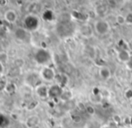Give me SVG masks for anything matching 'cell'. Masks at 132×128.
I'll list each match as a JSON object with an SVG mask.
<instances>
[{
  "label": "cell",
  "instance_id": "cell-5",
  "mask_svg": "<svg viewBox=\"0 0 132 128\" xmlns=\"http://www.w3.org/2000/svg\"><path fill=\"white\" fill-rule=\"evenodd\" d=\"M39 73H40L43 81H44V82H53V81L55 80L57 76L54 69L52 68L51 66L42 67Z\"/></svg>",
  "mask_w": 132,
  "mask_h": 128
},
{
  "label": "cell",
  "instance_id": "cell-16",
  "mask_svg": "<svg viewBox=\"0 0 132 128\" xmlns=\"http://www.w3.org/2000/svg\"><path fill=\"white\" fill-rule=\"evenodd\" d=\"M107 12H108V7H107V6L104 4L99 5L95 9V13L97 14V15L101 16V17H103L104 15H106Z\"/></svg>",
  "mask_w": 132,
  "mask_h": 128
},
{
  "label": "cell",
  "instance_id": "cell-18",
  "mask_svg": "<svg viewBox=\"0 0 132 128\" xmlns=\"http://www.w3.org/2000/svg\"><path fill=\"white\" fill-rule=\"evenodd\" d=\"M10 124V120L7 116L5 115H1L0 117V127L1 128H6Z\"/></svg>",
  "mask_w": 132,
  "mask_h": 128
},
{
  "label": "cell",
  "instance_id": "cell-21",
  "mask_svg": "<svg viewBox=\"0 0 132 128\" xmlns=\"http://www.w3.org/2000/svg\"><path fill=\"white\" fill-rule=\"evenodd\" d=\"M7 60H8V56L6 52L2 51V52L0 53V63L6 64V62L7 61Z\"/></svg>",
  "mask_w": 132,
  "mask_h": 128
},
{
  "label": "cell",
  "instance_id": "cell-14",
  "mask_svg": "<svg viewBox=\"0 0 132 128\" xmlns=\"http://www.w3.org/2000/svg\"><path fill=\"white\" fill-rule=\"evenodd\" d=\"M99 75L101 79L103 80H108L111 78V71L110 69L107 66H101L99 70Z\"/></svg>",
  "mask_w": 132,
  "mask_h": 128
},
{
  "label": "cell",
  "instance_id": "cell-25",
  "mask_svg": "<svg viewBox=\"0 0 132 128\" xmlns=\"http://www.w3.org/2000/svg\"><path fill=\"white\" fill-rule=\"evenodd\" d=\"M126 66H127V68H128V70H132V56H131V58H130V60L126 63Z\"/></svg>",
  "mask_w": 132,
  "mask_h": 128
},
{
  "label": "cell",
  "instance_id": "cell-9",
  "mask_svg": "<svg viewBox=\"0 0 132 128\" xmlns=\"http://www.w3.org/2000/svg\"><path fill=\"white\" fill-rule=\"evenodd\" d=\"M35 95L41 99H46L49 97V87L44 83H42L35 88Z\"/></svg>",
  "mask_w": 132,
  "mask_h": 128
},
{
  "label": "cell",
  "instance_id": "cell-6",
  "mask_svg": "<svg viewBox=\"0 0 132 128\" xmlns=\"http://www.w3.org/2000/svg\"><path fill=\"white\" fill-rule=\"evenodd\" d=\"M72 23L69 21H62V22L59 23L57 24L56 31L57 33L60 35L61 37H67L72 33V32L73 31L72 27Z\"/></svg>",
  "mask_w": 132,
  "mask_h": 128
},
{
  "label": "cell",
  "instance_id": "cell-2",
  "mask_svg": "<svg viewBox=\"0 0 132 128\" xmlns=\"http://www.w3.org/2000/svg\"><path fill=\"white\" fill-rule=\"evenodd\" d=\"M24 28L27 29L29 32L33 33L39 29L41 25V21L38 15L35 14H28L24 19Z\"/></svg>",
  "mask_w": 132,
  "mask_h": 128
},
{
  "label": "cell",
  "instance_id": "cell-17",
  "mask_svg": "<svg viewBox=\"0 0 132 128\" xmlns=\"http://www.w3.org/2000/svg\"><path fill=\"white\" fill-rule=\"evenodd\" d=\"M3 91L6 92L7 94H13L16 91V85L14 82H7Z\"/></svg>",
  "mask_w": 132,
  "mask_h": 128
},
{
  "label": "cell",
  "instance_id": "cell-1",
  "mask_svg": "<svg viewBox=\"0 0 132 128\" xmlns=\"http://www.w3.org/2000/svg\"><path fill=\"white\" fill-rule=\"evenodd\" d=\"M34 60L42 67L50 66V64L53 61V55L51 51L46 48H39L34 54Z\"/></svg>",
  "mask_w": 132,
  "mask_h": 128
},
{
  "label": "cell",
  "instance_id": "cell-22",
  "mask_svg": "<svg viewBox=\"0 0 132 128\" xmlns=\"http://www.w3.org/2000/svg\"><path fill=\"white\" fill-rule=\"evenodd\" d=\"M124 97H126L128 100H132V88H128V89L125 91Z\"/></svg>",
  "mask_w": 132,
  "mask_h": 128
},
{
  "label": "cell",
  "instance_id": "cell-24",
  "mask_svg": "<svg viewBox=\"0 0 132 128\" xmlns=\"http://www.w3.org/2000/svg\"><path fill=\"white\" fill-rule=\"evenodd\" d=\"M126 23L128 24H132V13H128L126 15Z\"/></svg>",
  "mask_w": 132,
  "mask_h": 128
},
{
  "label": "cell",
  "instance_id": "cell-8",
  "mask_svg": "<svg viewBox=\"0 0 132 128\" xmlns=\"http://www.w3.org/2000/svg\"><path fill=\"white\" fill-rule=\"evenodd\" d=\"M64 91V88H62L59 84H53L49 87V98H52L53 100L61 99L62 93Z\"/></svg>",
  "mask_w": 132,
  "mask_h": 128
},
{
  "label": "cell",
  "instance_id": "cell-7",
  "mask_svg": "<svg viewBox=\"0 0 132 128\" xmlns=\"http://www.w3.org/2000/svg\"><path fill=\"white\" fill-rule=\"evenodd\" d=\"M30 33H31V32H29L24 27H17L15 30L14 35H15V38L17 41L26 42L30 41Z\"/></svg>",
  "mask_w": 132,
  "mask_h": 128
},
{
  "label": "cell",
  "instance_id": "cell-15",
  "mask_svg": "<svg viewBox=\"0 0 132 128\" xmlns=\"http://www.w3.org/2000/svg\"><path fill=\"white\" fill-rule=\"evenodd\" d=\"M55 80H57V84L61 85L62 88H64V86H66V85H67V83H68L69 79H68V77L65 75V74L59 73V74H57Z\"/></svg>",
  "mask_w": 132,
  "mask_h": 128
},
{
  "label": "cell",
  "instance_id": "cell-11",
  "mask_svg": "<svg viewBox=\"0 0 132 128\" xmlns=\"http://www.w3.org/2000/svg\"><path fill=\"white\" fill-rule=\"evenodd\" d=\"M131 56L128 49H117V58L122 63L126 64L130 60Z\"/></svg>",
  "mask_w": 132,
  "mask_h": 128
},
{
  "label": "cell",
  "instance_id": "cell-13",
  "mask_svg": "<svg viewBox=\"0 0 132 128\" xmlns=\"http://www.w3.org/2000/svg\"><path fill=\"white\" fill-rule=\"evenodd\" d=\"M39 122H40V118H39L38 115H30L26 120V125L27 128H34L38 125Z\"/></svg>",
  "mask_w": 132,
  "mask_h": 128
},
{
  "label": "cell",
  "instance_id": "cell-10",
  "mask_svg": "<svg viewBox=\"0 0 132 128\" xmlns=\"http://www.w3.org/2000/svg\"><path fill=\"white\" fill-rule=\"evenodd\" d=\"M3 18H4V20L6 21L7 24H14L17 21L18 15H17V13H16L15 10L7 9L4 13V16H3Z\"/></svg>",
  "mask_w": 132,
  "mask_h": 128
},
{
  "label": "cell",
  "instance_id": "cell-20",
  "mask_svg": "<svg viewBox=\"0 0 132 128\" xmlns=\"http://www.w3.org/2000/svg\"><path fill=\"white\" fill-rule=\"evenodd\" d=\"M72 92L69 91V90L64 89L63 93H62V97H61V99H63L64 101H68V100H70V99H72Z\"/></svg>",
  "mask_w": 132,
  "mask_h": 128
},
{
  "label": "cell",
  "instance_id": "cell-12",
  "mask_svg": "<svg viewBox=\"0 0 132 128\" xmlns=\"http://www.w3.org/2000/svg\"><path fill=\"white\" fill-rule=\"evenodd\" d=\"M94 32H95L94 31V27H92L88 23L81 24V27H80V33L81 34V36L85 37V38H90L93 35Z\"/></svg>",
  "mask_w": 132,
  "mask_h": 128
},
{
  "label": "cell",
  "instance_id": "cell-23",
  "mask_svg": "<svg viewBox=\"0 0 132 128\" xmlns=\"http://www.w3.org/2000/svg\"><path fill=\"white\" fill-rule=\"evenodd\" d=\"M85 111H86V113L90 115H94V113H95V109H94V107L92 106H85Z\"/></svg>",
  "mask_w": 132,
  "mask_h": 128
},
{
  "label": "cell",
  "instance_id": "cell-19",
  "mask_svg": "<svg viewBox=\"0 0 132 128\" xmlns=\"http://www.w3.org/2000/svg\"><path fill=\"white\" fill-rule=\"evenodd\" d=\"M116 24L119 25H123V24H127L126 23V16L122 15H116Z\"/></svg>",
  "mask_w": 132,
  "mask_h": 128
},
{
  "label": "cell",
  "instance_id": "cell-3",
  "mask_svg": "<svg viewBox=\"0 0 132 128\" xmlns=\"http://www.w3.org/2000/svg\"><path fill=\"white\" fill-rule=\"evenodd\" d=\"M94 31L97 34L101 36H104L110 33V24L106 20V19H98L94 23Z\"/></svg>",
  "mask_w": 132,
  "mask_h": 128
},
{
  "label": "cell",
  "instance_id": "cell-26",
  "mask_svg": "<svg viewBox=\"0 0 132 128\" xmlns=\"http://www.w3.org/2000/svg\"><path fill=\"white\" fill-rule=\"evenodd\" d=\"M7 0H0V6L4 7V6H6L7 5Z\"/></svg>",
  "mask_w": 132,
  "mask_h": 128
},
{
  "label": "cell",
  "instance_id": "cell-4",
  "mask_svg": "<svg viewBox=\"0 0 132 128\" xmlns=\"http://www.w3.org/2000/svg\"><path fill=\"white\" fill-rule=\"evenodd\" d=\"M43 83V79L40 76V73H36V72H29L26 74V78H24V84L30 88H34L35 89L37 86Z\"/></svg>",
  "mask_w": 132,
  "mask_h": 128
}]
</instances>
